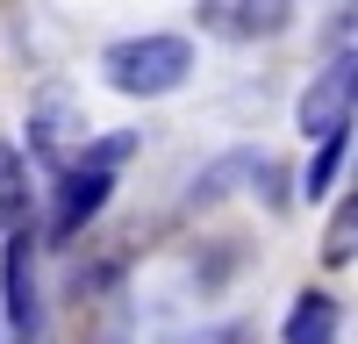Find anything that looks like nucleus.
<instances>
[{"label": "nucleus", "mask_w": 358, "mask_h": 344, "mask_svg": "<svg viewBox=\"0 0 358 344\" xmlns=\"http://www.w3.org/2000/svg\"><path fill=\"white\" fill-rule=\"evenodd\" d=\"M337 330H344V308H337V294L308 287V294H294L287 323H280V344H337Z\"/></svg>", "instance_id": "6"}, {"label": "nucleus", "mask_w": 358, "mask_h": 344, "mask_svg": "<svg viewBox=\"0 0 358 344\" xmlns=\"http://www.w3.org/2000/svg\"><path fill=\"white\" fill-rule=\"evenodd\" d=\"M322 266H358V187L344 194V208L330 215V229H322Z\"/></svg>", "instance_id": "10"}, {"label": "nucleus", "mask_w": 358, "mask_h": 344, "mask_svg": "<svg viewBox=\"0 0 358 344\" xmlns=\"http://www.w3.org/2000/svg\"><path fill=\"white\" fill-rule=\"evenodd\" d=\"M29 244L36 237H8V258H0V315H8L15 337H36V273H29Z\"/></svg>", "instance_id": "5"}, {"label": "nucleus", "mask_w": 358, "mask_h": 344, "mask_svg": "<svg viewBox=\"0 0 358 344\" xmlns=\"http://www.w3.org/2000/svg\"><path fill=\"white\" fill-rule=\"evenodd\" d=\"M215 344H251V330H244V323H229V330H222Z\"/></svg>", "instance_id": "12"}, {"label": "nucleus", "mask_w": 358, "mask_h": 344, "mask_svg": "<svg viewBox=\"0 0 358 344\" xmlns=\"http://www.w3.org/2000/svg\"><path fill=\"white\" fill-rule=\"evenodd\" d=\"M29 158L50 165V172H72L86 158V115L65 86H43L36 101H29Z\"/></svg>", "instance_id": "3"}, {"label": "nucleus", "mask_w": 358, "mask_h": 344, "mask_svg": "<svg viewBox=\"0 0 358 344\" xmlns=\"http://www.w3.org/2000/svg\"><path fill=\"white\" fill-rule=\"evenodd\" d=\"M351 101H358V50H351Z\"/></svg>", "instance_id": "13"}, {"label": "nucleus", "mask_w": 358, "mask_h": 344, "mask_svg": "<svg viewBox=\"0 0 358 344\" xmlns=\"http://www.w3.org/2000/svg\"><path fill=\"white\" fill-rule=\"evenodd\" d=\"M201 15H215V29L229 36H280L294 22V0H208Z\"/></svg>", "instance_id": "7"}, {"label": "nucleus", "mask_w": 358, "mask_h": 344, "mask_svg": "<svg viewBox=\"0 0 358 344\" xmlns=\"http://www.w3.org/2000/svg\"><path fill=\"white\" fill-rule=\"evenodd\" d=\"M351 57H330L315 79H308V94H301V108H294V122H301V136L308 143H330V136H344V122H351Z\"/></svg>", "instance_id": "4"}, {"label": "nucleus", "mask_w": 358, "mask_h": 344, "mask_svg": "<svg viewBox=\"0 0 358 344\" xmlns=\"http://www.w3.org/2000/svg\"><path fill=\"white\" fill-rule=\"evenodd\" d=\"M101 72L115 94L129 101H158V94H179L194 72V43L187 36H122L101 50Z\"/></svg>", "instance_id": "2"}, {"label": "nucleus", "mask_w": 358, "mask_h": 344, "mask_svg": "<svg viewBox=\"0 0 358 344\" xmlns=\"http://www.w3.org/2000/svg\"><path fill=\"white\" fill-rule=\"evenodd\" d=\"M36 215H29V172L22 151H0V237H29Z\"/></svg>", "instance_id": "8"}, {"label": "nucleus", "mask_w": 358, "mask_h": 344, "mask_svg": "<svg viewBox=\"0 0 358 344\" xmlns=\"http://www.w3.org/2000/svg\"><path fill=\"white\" fill-rule=\"evenodd\" d=\"M94 315H86V330H79V344H129V330H136V308L122 301V294H108V301H86Z\"/></svg>", "instance_id": "9"}, {"label": "nucleus", "mask_w": 358, "mask_h": 344, "mask_svg": "<svg viewBox=\"0 0 358 344\" xmlns=\"http://www.w3.org/2000/svg\"><path fill=\"white\" fill-rule=\"evenodd\" d=\"M136 151V136H101V143H86V158L72 172H57V201H50V244H72L86 222H94L108 208V194H115V172H122V158Z\"/></svg>", "instance_id": "1"}, {"label": "nucleus", "mask_w": 358, "mask_h": 344, "mask_svg": "<svg viewBox=\"0 0 358 344\" xmlns=\"http://www.w3.org/2000/svg\"><path fill=\"white\" fill-rule=\"evenodd\" d=\"M337 165H344V136H330V143L315 151V165H308L301 194H308V201H322V194H330V180H337Z\"/></svg>", "instance_id": "11"}]
</instances>
